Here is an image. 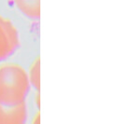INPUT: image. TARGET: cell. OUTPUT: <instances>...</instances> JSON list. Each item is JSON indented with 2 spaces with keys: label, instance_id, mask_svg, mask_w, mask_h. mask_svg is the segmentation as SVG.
<instances>
[{
  "label": "cell",
  "instance_id": "obj_5",
  "mask_svg": "<svg viewBox=\"0 0 134 124\" xmlns=\"http://www.w3.org/2000/svg\"><path fill=\"white\" fill-rule=\"evenodd\" d=\"M28 78L30 85L36 89L37 91L40 90V60L37 59L32 64L30 71L28 74Z\"/></svg>",
  "mask_w": 134,
  "mask_h": 124
},
{
  "label": "cell",
  "instance_id": "obj_2",
  "mask_svg": "<svg viewBox=\"0 0 134 124\" xmlns=\"http://www.w3.org/2000/svg\"><path fill=\"white\" fill-rule=\"evenodd\" d=\"M19 32L9 20L0 16V62L10 57L19 48Z\"/></svg>",
  "mask_w": 134,
  "mask_h": 124
},
{
  "label": "cell",
  "instance_id": "obj_3",
  "mask_svg": "<svg viewBox=\"0 0 134 124\" xmlns=\"http://www.w3.org/2000/svg\"><path fill=\"white\" fill-rule=\"evenodd\" d=\"M27 109L25 103L17 106L0 104V123L22 124L26 121Z\"/></svg>",
  "mask_w": 134,
  "mask_h": 124
},
{
  "label": "cell",
  "instance_id": "obj_1",
  "mask_svg": "<svg viewBox=\"0 0 134 124\" xmlns=\"http://www.w3.org/2000/svg\"><path fill=\"white\" fill-rule=\"evenodd\" d=\"M30 89L28 74L18 64L0 66V104L17 106L25 103Z\"/></svg>",
  "mask_w": 134,
  "mask_h": 124
},
{
  "label": "cell",
  "instance_id": "obj_4",
  "mask_svg": "<svg viewBox=\"0 0 134 124\" xmlns=\"http://www.w3.org/2000/svg\"><path fill=\"white\" fill-rule=\"evenodd\" d=\"M16 7L31 20H38L40 16V0H14Z\"/></svg>",
  "mask_w": 134,
  "mask_h": 124
}]
</instances>
